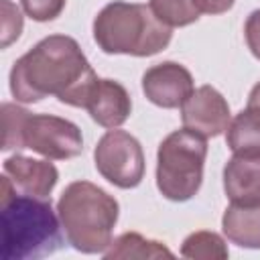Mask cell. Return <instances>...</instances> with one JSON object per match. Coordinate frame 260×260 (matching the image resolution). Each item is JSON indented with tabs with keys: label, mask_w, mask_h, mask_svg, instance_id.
<instances>
[{
	"label": "cell",
	"mask_w": 260,
	"mask_h": 260,
	"mask_svg": "<svg viewBox=\"0 0 260 260\" xmlns=\"http://www.w3.org/2000/svg\"><path fill=\"white\" fill-rule=\"evenodd\" d=\"M98 79L73 37L49 35L14 61L10 69V93L22 104L55 95L61 104L85 108Z\"/></svg>",
	"instance_id": "1"
},
{
	"label": "cell",
	"mask_w": 260,
	"mask_h": 260,
	"mask_svg": "<svg viewBox=\"0 0 260 260\" xmlns=\"http://www.w3.org/2000/svg\"><path fill=\"white\" fill-rule=\"evenodd\" d=\"M61 219L51 199L16 191L8 175H2L0 197V256L2 260H35L61 248Z\"/></svg>",
	"instance_id": "2"
},
{
	"label": "cell",
	"mask_w": 260,
	"mask_h": 260,
	"mask_svg": "<svg viewBox=\"0 0 260 260\" xmlns=\"http://www.w3.org/2000/svg\"><path fill=\"white\" fill-rule=\"evenodd\" d=\"M67 242L83 254H104L112 244L120 205L114 195L89 181L69 183L57 203Z\"/></svg>",
	"instance_id": "3"
},
{
	"label": "cell",
	"mask_w": 260,
	"mask_h": 260,
	"mask_svg": "<svg viewBox=\"0 0 260 260\" xmlns=\"http://www.w3.org/2000/svg\"><path fill=\"white\" fill-rule=\"evenodd\" d=\"M173 28L148 4L114 0L93 18V41L108 55L150 57L169 47Z\"/></svg>",
	"instance_id": "4"
},
{
	"label": "cell",
	"mask_w": 260,
	"mask_h": 260,
	"mask_svg": "<svg viewBox=\"0 0 260 260\" xmlns=\"http://www.w3.org/2000/svg\"><path fill=\"white\" fill-rule=\"evenodd\" d=\"M2 150L30 148L49 160L75 158L83 150V136L77 124L51 114H30L28 110L2 104Z\"/></svg>",
	"instance_id": "5"
},
{
	"label": "cell",
	"mask_w": 260,
	"mask_h": 260,
	"mask_svg": "<svg viewBox=\"0 0 260 260\" xmlns=\"http://www.w3.org/2000/svg\"><path fill=\"white\" fill-rule=\"evenodd\" d=\"M207 138L181 128L171 132L156 150V187L169 201H189L203 181Z\"/></svg>",
	"instance_id": "6"
},
{
	"label": "cell",
	"mask_w": 260,
	"mask_h": 260,
	"mask_svg": "<svg viewBox=\"0 0 260 260\" xmlns=\"http://www.w3.org/2000/svg\"><path fill=\"white\" fill-rule=\"evenodd\" d=\"M98 173L120 189H134L144 179V152L140 142L126 130H108L93 148Z\"/></svg>",
	"instance_id": "7"
},
{
	"label": "cell",
	"mask_w": 260,
	"mask_h": 260,
	"mask_svg": "<svg viewBox=\"0 0 260 260\" xmlns=\"http://www.w3.org/2000/svg\"><path fill=\"white\" fill-rule=\"evenodd\" d=\"M230 104L225 98L211 85H201L181 106L183 128L203 136L215 138L230 126Z\"/></svg>",
	"instance_id": "8"
},
{
	"label": "cell",
	"mask_w": 260,
	"mask_h": 260,
	"mask_svg": "<svg viewBox=\"0 0 260 260\" xmlns=\"http://www.w3.org/2000/svg\"><path fill=\"white\" fill-rule=\"evenodd\" d=\"M193 75L187 67L175 61H162L152 65L142 75V91L148 102L158 108H181L193 93Z\"/></svg>",
	"instance_id": "9"
},
{
	"label": "cell",
	"mask_w": 260,
	"mask_h": 260,
	"mask_svg": "<svg viewBox=\"0 0 260 260\" xmlns=\"http://www.w3.org/2000/svg\"><path fill=\"white\" fill-rule=\"evenodd\" d=\"M223 191L232 203H260V152H234L223 167Z\"/></svg>",
	"instance_id": "10"
},
{
	"label": "cell",
	"mask_w": 260,
	"mask_h": 260,
	"mask_svg": "<svg viewBox=\"0 0 260 260\" xmlns=\"http://www.w3.org/2000/svg\"><path fill=\"white\" fill-rule=\"evenodd\" d=\"M4 175L10 177L18 193L51 199V191L59 181V171L53 162L14 154L4 160Z\"/></svg>",
	"instance_id": "11"
},
{
	"label": "cell",
	"mask_w": 260,
	"mask_h": 260,
	"mask_svg": "<svg viewBox=\"0 0 260 260\" xmlns=\"http://www.w3.org/2000/svg\"><path fill=\"white\" fill-rule=\"evenodd\" d=\"M91 120L108 130L122 126L132 112V100L128 89L114 79H98L85 108Z\"/></svg>",
	"instance_id": "12"
},
{
	"label": "cell",
	"mask_w": 260,
	"mask_h": 260,
	"mask_svg": "<svg viewBox=\"0 0 260 260\" xmlns=\"http://www.w3.org/2000/svg\"><path fill=\"white\" fill-rule=\"evenodd\" d=\"M223 236L250 250H260V203L258 205H238L230 203L221 217Z\"/></svg>",
	"instance_id": "13"
},
{
	"label": "cell",
	"mask_w": 260,
	"mask_h": 260,
	"mask_svg": "<svg viewBox=\"0 0 260 260\" xmlns=\"http://www.w3.org/2000/svg\"><path fill=\"white\" fill-rule=\"evenodd\" d=\"M225 144L232 152H260V110L246 106L230 120Z\"/></svg>",
	"instance_id": "14"
},
{
	"label": "cell",
	"mask_w": 260,
	"mask_h": 260,
	"mask_svg": "<svg viewBox=\"0 0 260 260\" xmlns=\"http://www.w3.org/2000/svg\"><path fill=\"white\" fill-rule=\"evenodd\" d=\"M108 260L118 258H160V256H173V252L156 240H148L136 232H126L120 238H116L108 250L104 252Z\"/></svg>",
	"instance_id": "15"
},
{
	"label": "cell",
	"mask_w": 260,
	"mask_h": 260,
	"mask_svg": "<svg viewBox=\"0 0 260 260\" xmlns=\"http://www.w3.org/2000/svg\"><path fill=\"white\" fill-rule=\"evenodd\" d=\"M228 246L223 238L215 232H193L185 238L181 246V256L185 258H203V260H223L228 258Z\"/></svg>",
	"instance_id": "16"
},
{
	"label": "cell",
	"mask_w": 260,
	"mask_h": 260,
	"mask_svg": "<svg viewBox=\"0 0 260 260\" xmlns=\"http://www.w3.org/2000/svg\"><path fill=\"white\" fill-rule=\"evenodd\" d=\"M148 6L171 28L193 24L201 16L195 0H148Z\"/></svg>",
	"instance_id": "17"
},
{
	"label": "cell",
	"mask_w": 260,
	"mask_h": 260,
	"mask_svg": "<svg viewBox=\"0 0 260 260\" xmlns=\"http://www.w3.org/2000/svg\"><path fill=\"white\" fill-rule=\"evenodd\" d=\"M0 14H2V41L0 47H10L22 32V12L10 0H0Z\"/></svg>",
	"instance_id": "18"
},
{
	"label": "cell",
	"mask_w": 260,
	"mask_h": 260,
	"mask_svg": "<svg viewBox=\"0 0 260 260\" xmlns=\"http://www.w3.org/2000/svg\"><path fill=\"white\" fill-rule=\"evenodd\" d=\"M65 2L67 0H20L24 14L37 22L55 20L63 12Z\"/></svg>",
	"instance_id": "19"
},
{
	"label": "cell",
	"mask_w": 260,
	"mask_h": 260,
	"mask_svg": "<svg viewBox=\"0 0 260 260\" xmlns=\"http://www.w3.org/2000/svg\"><path fill=\"white\" fill-rule=\"evenodd\" d=\"M244 37H246V45L250 53L260 61V8L250 12V16L246 18Z\"/></svg>",
	"instance_id": "20"
},
{
	"label": "cell",
	"mask_w": 260,
	"mask_h": 260,
	"mask_svg": "<svg viewBox=\"0 0 260 260\" xmlns=\"http://www.w3.org/2000/svg\"><path fill=\"white\" fill-rule=\"evenodd\" d=\"M236 0H195L201 14H223L234 6Z\"/></svg>",
	"instance_id": "21"
},
{
	"label": "cell",
	"mask_w": 260,
	"mask_h": 260,
	"mask_svg": "<svg viewBox=\"0 0 260 260\" xmlns=\"http://www.w3.org/2000/svg\"><path fill=\"white\" fill-rule=\"evenodd\" d=\"M248 106L260 110V81L252 87V91H250V95H248Z\"/></svg>",
	"instance_id": "22"
}]
</instances>
